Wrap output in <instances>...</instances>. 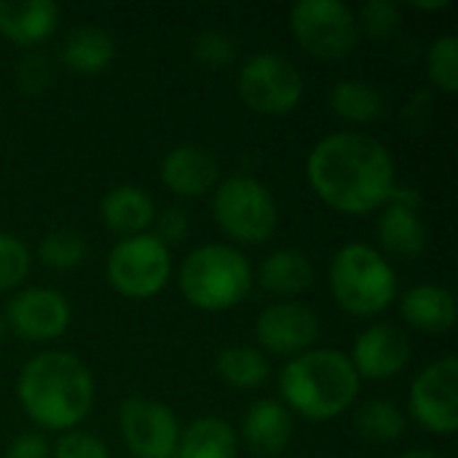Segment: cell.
<instances>
[{
	"label": "cell",
	"instance_id": "6da1fadb",
	"mask_svg": "<svg viewBox=\"0 0 458 458\" xmlns=\"http://www.w3.org/2000/svg\"><path fill=\"white\" fill-rule=\"evenodd\" d=\"M306 177L322 204L352 217L384 209L397 188V166L389 148L362 131L322 137L309 153Z\"/></svg>",
	"mask_w": 458,
	"mask_h": 458
},
{
	"label": "cell",
	"instance_id": "7a4b0ae2",
	"mask_svg": "<svg viewBox=\"0 0 458 458\" xmlns=\"http://www.w3.org/2000/svg\"><path fill=\"white\" fill-rule=\"evenodd\" d=\"M16 397L24 416L51 432H72L94 408L91 370L70 352H40L19 373Z\"/></svg>",
	"mask_w": 458,
	"mask_h": 458
},
{
	"label": "cell",
	"instance_id": "3957f363",
	"mask_svg": "<svg viewBox=\"0 0 458 458\" xmlns=\"http://www.w3.org/2000/svg\"><path fill=\"white\" fill-rule=\"evenodd\" d=\"M282 405L309 421H330L344 416L360 397V376L349 354L338 349H311L293 360L279 373Z\"/></svg>",
	"mask_w": 458,
	"mask_h": 458
},
{
	"label": "cell",
	"instance_id": "277c9868",
	"mask_svg": "<svg viewBox=\"0 0 458 458\" xmlns=\"http://www.w3.org/2000/svg\"><path fill=\"white\" fill-rule=\"evenodd\" d=\"M255 284V274L242 250L231 244H201L180 266V293L201 311L236 309Z\"/></svg>",
	"mask_w": 458,
	"mask_h": 458
},
{
	"label": "cell",
	"instance_id": "5b68a950",
	"mask_svg": "<svg viewBox=\"0 0 458 458\" xmlns=\"http://www.w3.org/2000/svg\"><path fill=\"white\" fill-rule=\"evenodd\" d=\"M330 293L346 314L373 319L394 303L397 271L376 247L352 242L333 255Z\"/></svg>",
	"mask_w": 458,
	"mask_h": 458
},
{
	"label": "cell",
	"instance_id": "8992f818",
	"mask_svg": "<svg viewBox=\"0 0 458 458\" xmlns=\"http://www.w3.org/2000/svg\"><path fill=\"white\" fill-rule=\"evenodd\" d=\"M212 215L217 228L236 244H263L279 225L276 199L250 174H233L215 188Z\"/></svg>",
	"mask_w": 458,
	"mask_h": 458
},
{
	"label": "cell",
	"instance_id": "52a82bcc",
	"mask_svg": "<svg viewBox=\"0 0 458 458\" xmlns=\"http://www.w3.org/2000/svg\"><path fill=\"white\" fill-rule=\"evenodd\" d=\"M105 274L110 287L131 301L156 298L172 279V252L153 233L115 242L107 255Z\"/></svg>",
	"mask_w": 458,
	"mask_h": 458
},
{
	"label": "cell",
	"instance_id": "ba28073f",
	"mask_svg": "<svg viewBox=\"0 0 458 458\" xmlns=\"http://www.w3.org/2000/svg\"><path fill=\"white\" fill-rule=\"evenodd\" d=\"M236 91L244 107L258 115H287L301 105L306 83L301 70L287 56L260 51L239 67Z\"/></svg>",
	"mask_w": 458,
	"mask_h": 458
},
{
	"label": "cell",
	"instance_id": "9c48e42d",
	"mask_svg": "<svg viewBox=\"0 0 458 458\" xmlns=\"http://www.w3.org/2000/svg\"><path fill=\"white\" fill-rule=\"evenodd\" d=\"M298 46L325 62L346 59L360 43L357 13L341 0H301L290 11Z\"/></svg>",
	"mask_w": 458,
	"mask_h": 458
},
{
	"label": "cell",
	"instance_id": "30bf717a",
	"mask_svg": "<svg viewBox=\"0 0 458 458\" xmlns=\"http://www.w3.org/2000/svg\"><path fill=\"white\" fill-rule=\"evenodd\" d=\"M413 421L437 437H451L458 429V360L454 354L427 365L408 394Z\"/></svg>",
	"mask_w": 458,
	"mask_h": 458
},
{
	"label": "cell",
	"instance_id": "8fae6325",
	"mask_svg": "<svg viewBox=\"0 0 458 458\" xmlns=\"http://www.w3.org/2000/svg\"><path fill=\"white\" fill-rule=\"evenodd\" d=\"M118 427L134 458H174L180 424L172 408L150 397H129L121 403Z\"/></svg>",
	"mask_w": 458,
	"mask_h": 458
},
{
	"label": "cell",
	"instance_id": "7c38bea8",
	"mask_svg": "<svg viewBox=\"0 0 458 458\" xmlns=\"http://www.w3.org/2000/svg\"><path fill=\"white\" fill-rule=\"evenodd\" d=\"M5 327L30 344L56 341L67 333L72 309L70 301L51 287H27L16 293L5 306Z\"/></svg>",
	"mask_w": 458,
	"mask_h": 458
},
{
	"label": "cell",
	"instance_id": "4fadbf2b",
	"mask_svg": "<svg viewBox=\"0 0 458 458\" xmlns=\"http://www.w3.org/2000/svg\"><path fill=\"white\" fill-rule=\"evenodd\" d=\"M255 341L260 352L276 357H298L311 352L319 341V317L298 301H279L260 311L255 322Z\"/></svg>",
	"mask_w": 458,
	"mask_h": 458
},
{
	"label": "cell",
	"instance_id": "5bb4252c",
	"mask_svg": "<svg viewBox=\"0 0 458 458\" xmlns=\"http://www.w3.org/2000/svg\"><path fill=\"white\" fill-rule=\"evenodd\" d=\"M378 242L386 255L416 260L427 252L429 231L421 217V196L413 188H394L378 217Z\"/></svg>",
	"mask_w": 458,
	"mask_h": 458
},
{
	"label": "cell",
	"instance_id": "9a60e30c",
	"mask_svg": "<svg viewBox=\"0 0 458 458\" xmlns=\"http://www.w3.org/2000/svg\"><path fill=\"white\" fill-rule=\"evenodd\" d=\"M411 354V338L400 327L378 322L357 335L349 360L360 381H389L408 368Z\"/></svg>",
	"mask_w": 458,
	"mask_h": 458
},
{
	"label": "cell",
	"instance_id": "2e32d148",
	"mask_svg": "<svg viewBox=\"0 0 458 458\" xmlns=\"http://www.w3.org/2000/svg\"><path fill=\"white\" fill-rule=\"evenodd\" d=\"M164 185L180 199H199L217 188L220 164L217 156L196 142H182L172 148L161 161Z\"/></svg>",
	"mask_w": 458,
	"mask_h": 458
},
{
	"label": "cell",
	"instance_id": "e0dca14e",
	"mask_svg": "<svg viewBox=\"0 0 458 458\" xmlns=\"http://www.w3.org/2000/svg\"><path fill=\"white\" fill-rule=\"evenodd\" d=\"M295 419L279 400H258L242 416V437L255 456L276 458L293 440Z\"/></svg>",
	"mask_w": 458,
	"mask_h": 458
},
{
	"label": "cell",
	"instance_id": "ac0fdd59",
	"mask_svg": "<svg viewBox=\"0 0 458 458\" xmlns=\"http://www.w3.org/2000/svg\"><path fill=\"white\" fill-rule=\"evenodd\" d=\"M59 5L54 0H0V35L16 46H38L59 27Z\"/></svg>",
	"mask_w": 458,
	"mask_h": 458
},
{
	"label": "cell",
	"instance_id": "d6986e66",
	"mask_svg": "<svg viewBox=\"0 0 458 458\" xmlns=\"http://www.w3.org/2000/svg\"><path fill=\"white\" fill-rule=\"evenodd\" d=\"M99 215L110 233L129 239V236L148 233V228L156 220V201L140 185H118L105 193L99 204Z\"/></svg>",
	"mask_w": 458,
	"mask_h": 458
},
{
	"label": "cell",
	"instance_id": "ffe728a7",
	"mask_svg": "<svg viewBox=\"0 0 458 458\" xmlns=\"http://www.w3.org/2000/svg\"><path fill=\"white\" fill-rule=\"evenodd\" d=\"M400 314L413 330L440 335L456 325V298L448 287L416 284L403 295Z\"/></svg>",
	"mask_w": 458,
	"mask_h": 458
},
{
	"label": "cell",
	"instance_id": "44dd1931",
	"mask_svg": "<svg viewBox=\"0 0 458 458\" xmlns=\"http://www.w3.org/2000/svg\"><path fill=\"white\" fill-rule=\"evenodd\" d=\"M115 59V38L94 24H81L62 43V62L78 75H99Z\"/></svg>",
	"mask_w": 458,
	"mask_h": 458
},
{
	"label": "cell",
	"instance_id": "7402d4cb",
	"mask_svg": "<svg viewBox=\"0 0 458 458\" xmlns=\"http://www.w3.org/2000/svg\"><path fill=\"white\" fill-rule=\"evenodd\" d=\"M255 279L276 298H295L314 284V266L301 250H276L260 263Z\"/></svg>",
	"mask_w": 458,
	"mask_h": 458
},
{
	"label": "cell",
	"instance_id": "603a6c76",
	"mask_svg": "<svg viewBox=\"0 0 458 458\" xmlns=\"http://www.w3.org/2000/svg\"><path fill=\"white\" fill-rule=\"evenodd\" d=\"M174 458H239V435L223 419H196L180 432Z\"/></svg>",
	"mask_w": 458,
	"mask_h": 458
},
{
	"label": "cell",
	"instance_id": "cb8c5ba5",
	"mask_svg": "<svg viewBox=\"0 0 458 458\" xmlns=\"http://www.w3.org/2000/svg\"><path fill=\"white\" fill-rule=\"evenodd\" d=\"M330 107L341 121L373 123V121H378L384 115L386 102H384V94L373 83L360 81V78H346V81H338L333 86Z\"/></svg>",
	"mask_w": 458,
	"mask_h": 458
},
{
	"label": "cell",
	"instance_id": "d4e9b609",
	"mask_svg": "<svg viewBox=\"0 0 458 458\" xmlns=\"http://www.w3.org/2000/svg\"><path fill=\"white\" fill-rule=\"evenodd\" d=\"M217 376L231 386L242 392L260 389L268 381V360L260 349L255 346H228L217 354Z\"/></svg>",
	"mask_w": 458,
	"mask_h": 458
},
{
	"label": "cell",
	"instance_id": "484cf974",
	"mask_svg": "<svg viewBox=\"0 0 458 458\" xmlns=\"http://www.w3.org/2000/svg\"><path fill=\"white\" fill-rule=\"evenodd\" d=\"M405 416L389 400H368L354 411V435L365 443H394L405 435Z\"/></svg>",
	"mask_w": 458,
	"mask_h": 458
},
{
	"label": "cell",
	"instance_id": "4316f807",
	"mask_svg": "<svg viewBox=\"0 0 458 458\" xmlns=\"http://www.w3.org/2000/svg\"><path fill=\"white\" fill-rule=\"evenodd\" d=\"M38 258L46 268L72 271L86 260V239L70 228L48 231L38 244Z\"/></svg>",
	"mask_w": 458,
	"mask_h": 458
},
{
	"label": "cell",
	"instance_id": "83f0119b",
	"mask_svg": "<svg viewBox=\"0 0 458 458\" xmlns=\"http://www.w3.org/2000/svg\"><path fill=\"white\" fill-rule=\"evenodd\" d=\"M427 75L429 83L443 94L458 91V38L456 35H440L432 40L427 51Z\"/></svg>",
	"mask_w": 458,
	"mask_h": 458
},
{
	"label": "cell",
	"instance_id": "f1b7e54d",
	"mask_svg": "<svg viewBox=\"0 0 458 458\" xmlns=\"http://www.w3.org/2000/svg\"><path fill=\"white\" fill-rule=\"evenodd\" d=\"M191 54L207 70H225L239 59V46L223 30H204L193 38Z\"/></svg>",
	"mask_w": 458,
	"mask_h": 458
},
{
	"label": "cell",
	"instance_id": "f546056e",
	"mask_svg": "<svg viewBox=\"0 0 458 458\" xmlns=\"http://www.w3.org/2000/svg\"><path fill=\"white\" fill-rule=\"evenodd\" d=\"M30 247L19 236L0 231V293L16 290L30 276Z\"/></svg>",
	"mask_w": 458,
	"mask_h": 458
},
{
	"label": "cell",
	"instance_id": "4dcf8cb0",
	"mask_svg": "<svg viewBox=\"0 0 458 458\" xmlns=\"http://www.w3.org/2000/svg\"><path fill=\"white\" fill-rule=\"evenodd\" d=\"M360 32H365L370 40H389L400 24H403V8L392 0H368L357 16Z\"/></svg>",
	"mask_w": 458,
	"mask_h": 458
},
{
	"label": "cell",
	"instance_id": "1f68e13d",
	"mask_svg": "<svg viewBox=\"0 0 458 458\" xmlns=\"http://www.w3.org/2000/svg\"><path fill=\"white\" fill-rule=\"evenodd\" d=\"M54 458H110L107 445L89 435V432H81V429H72V432H64L59 437V443L54 445Z\"/></svg>",
	"mask_w": 458,
	"mask_h": 458
},
{
	"label": "cell",
	"instance_id": "d6a6232c",
	"mask_svg": "<svg viewBox=\"0 0 458 458\" xmlns=\"http://www.w3.org/2000/svg\"><path fill=\"white\" fill-rule=\"evenodd\" d=\"M16 83L24 94H43L54 83V70L51 62L40 54H30L19 62L16 70Z\"/></svg>",
	"mask_w": 458,
	"mask_h": 458
},
{
	"label": "cell",
	"instance_id": "836d02e7",
	"mask_svg": "<svg viewBox=\"0 0 458 458\" xmlns=\"http://www.w3.org/2000/svg\"><path fill=\"white\" fill-rule=\"evenodd\" d=\"M156 239L158 242H164L166 247L169 244H180V242H185L188 239V233H191V223H188V215H185V209H180V207H166L164 212H156Z\"/></svg>",
	"mask_w": 458,
	"mask_h": 458
},
{
	"label": "cell",
	"instance_id": "e575fe53",
	"mask_svg": "<svg viewBox=\"0 0 458 458\" xmlns=\"http://www.w3.org/2000/svg\"><path fill=\"white\" fill-rule=\"evenodd\" d=\"M5 458H51V448L43 435L24 432V435L13 437V443L5 451Z\"/></svg>",
	"mask_w": 458,
	"mask_h": 458
},
{
	"label": "cell",
	"instance_id": "d590c367",
	"mask_svg": "<svg viewBox=\"0 0 458 458\" xmlns=\"http://www.w3.org/2000/svg\"><path fill=\"white\" fill-rule=\"evenodd\" d=\"M416 11H443V8H448L451 5V0H429V3H421V0H416V3H411Z\"/></svg>",
	"mask_w": 458,
	"mask_h": 458
},
{
	"label": "cell",
	"instance_id": "8d00e7d4",
	"mask_svg": "<svg viewBox=\"0 0 458 458\" xmlns=\"http://www.w3.org/2000/svg\"><path fill=\"white\" fill-rule=\"evenodd\" d=\"M400 458H440L435 451H429V448H416V451H405Z\"/></svg>",
	"mask_w": 458,
	"mask_h": 458
},
{
	"label": "cell",
	"instance_id": "74e56055",
	"mask_svg": "<svg viewBox=\"0 0 458 458\" xmlns=\"http://www.w3.org/2000/svg\"><path fill=\"white\" fill-rule=\"evenodd\" d=\"M5 333H8V327H5V319L0 317V341L5 338Z\"/></svg>",
	"mask_w": 458,
	"mask_h": 458
}]
</instances>
